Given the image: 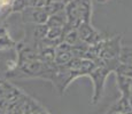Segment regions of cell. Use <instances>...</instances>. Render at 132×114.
Wrapping results in <instances>:
<instances>
[{
    "mask_svg": "<svg viewBox=\"0 0 132 114\" xmlns=\"http://www.w3.org/2000/svg\"><path fill=\"white\" fill-rule=\"evenodd\" d=\"M9 0H0V6H4V5L8 4Z\"/></svg>",
    "mask_w": 132,
    "mask_h": 114,
    "instance_id": "6da1fadb",
    "label": "cell"
}]
</instances>
